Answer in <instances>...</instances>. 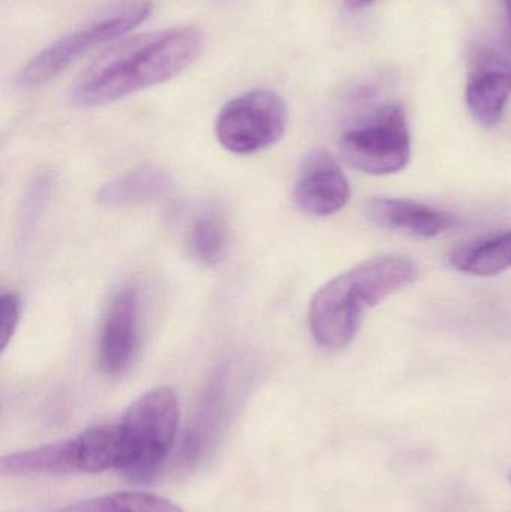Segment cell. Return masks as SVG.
<instances>
[{"mask_svg":"<svg viewBox=\"0 0 511 512\" xmlns=\"http://www.w3.org/2000/svg\"><path fill=\"white\" fill-rule=\"evenodd\" d=\"M450 264L471 276L489 277L511 268V230L456 249Z\"/></svg>","mask_w":511,"mask_h":512,"instance_id":"14","label":"cell"},{"mask_svg":"<svg viewBox=\"0 0 511 512\" xmlns=\"http://www.w3.org/2000/svg\"><path fill=\"white\" fill-rule=\"evenodd\" d=\"M110 512H185L162 496L147 492H117L105 496Z\"/></svg>","mask_w":511,"mask_h":512,"instance_id":"16","label":"cell"},{"mask_svg":"<svg viewBox=\"0 0 511 512\" xmlns=\"http://www.w3.org/2000/svg\"><path fill=\"white\" fill-rule=\"evenodd\" d=\"M509 478H510V481H511V474H510V477H509Z\"/></svg>","mask_w":511,"mask_h":512,"instance_id":"21","label":"cell"},{"mask_svg":"<svg viewBox=\"0 0 511 512\" xmlns=\"http://www.w3.org/2000/svg\"><path fill=\"white\" fill-rule=\"evenodd\" d=\"M228 246V228L218 213L198 216L186 236L189 255L203 265H216L224 259Z\"/></svg>","mask_w":511,"mask_h":512,"instance_id":"15","label":"cell"},{"mask_svg":"<svg viewBox=\"0 0 511 512\" xmlns=\"http://www.w3.org/2000/svg\"><path fill=\"white\" fill-rule=\"evenodd\" d=\"M504 6H506L507 18H509V23L511 27V0H503Z\"/></svg>","mask_w":511,"mask_h":512,"instance_id":"20","label":"cell"},{"mask_svg":"<svg viewBox=\"0 0 511 512\" xmlns=\"http://www.w3.org/2000/svg\"><path fill=\"white\" fill-rule=\"evenodd\" d=\"M419 268L401 255L366 259L321 286L308 310V324L315 342L338 351L353 342L365 313L390 295L416 282Z\"/></svg>","mask_w":511,"mask_h":512,"instance_id":"2","label":"cell"},{"mask_svg":"<svg viewBox=\"0 0 511 512\" xmlns=\"http://www.w3.org/2000/svg\"><path fill=\"white\" fill-rule=\"evenodd\" d=\"M56 512H110V508H108L105 496H101V498L75 502V504L68 505V507L62 508V510Z\"/></svg>","mask_w":511,"mask_h":512,"instance_id":"18","label":"cell"},{"mask_svg":"<svg viewBox=\"0 0 511 512\" xmlns=\"http://www.w3.org/2000/svg\"><path fill=\"white\" fill-rule=\"evenodd\" d=\"M122 442L119 471L146 483L164 468L179 427V402L171 388L159 387L138 397L117 424Z\"/></svg>","mask_w":511,"mask_h":512,"instance_id":"3","label":"cell"},{"mask_svg":"<svg viewBox=\"0 0 511 512\" xmlns=\"http://www.w3.org/2000/svg\"><path fill=\"white\" fill-rule=\"evenodd\" d=\"M342 158L350 167L386 176L407 167L411 159V134L404 108L387 104L342 135Z\"/></svg>","mask_w":511,"mask_h":512,"instance_id":"5","label":"cell"},{"mask_svg":"<svg viewBox=\"0 0 511 512\" xmlns=\"http://www.w3.org/2000/svg\"><path fill=\"white\" fill-rule=\"evenodd\" d=\"M20 295L15 292H3L0 297V343L2 351H6L11 340L14 339L15 331L21 319Z\"/></svg>","mask_w":511,"mask_h":512,"instance_id":"17","label":"cell"},{"mask_svg":"<svg viewBox=\"0 0 511 512\" xmlns=\"http://www.w3.org/2000/svg\"><path fill=\"white\" fill-rule=\"evenodd\" d=\"M511 96V63L492 50H482L473 59L468 75L467 105L483 126L498 125Z\"/></svg>","mask_w":511,"mask_h":512,"instance_id":"9","label":"cell"},{"mask_svg":"<svg viewBox=\"0 0 511 512\" xmlns=\"http://www.w3.org/2000/svg\"><path fill=\"white\" fill-rule=\"evenodd\" d=\"M374 2H377V0H345V5L351 11H359V9L368 8Z\"/></svg>","mask_w":511,"mask_h":512,"instance_id":"19","label":"cell"},{"mask_svg":"<svg viewBox=\"0 0 511 512\" xmlns=\"http://www.w3.org/2000/svg\"><path fill=\"white\" fill-rule=\"evenodd\" d=\"M287 104L272 90L257 89L231 99L216 119V137L228 152L254 155L284 137Z\"/></svg>","mask_w":511,"mask_h":512,"instance_id":"6","label":"cell"},{"mask_svg":"<svg viewBox=\"0 0 511 512\" xmlns=\"http://www.w3.org/2000/svg\"><path fill=\"white\" fill-rule=\"evenodd\" d=\"M222 399H224V385L218 382L209 388L191 427L186 430L182 450H180V459L186 466H194L201 462L215 444V438L221 426L222 411H224Z\"/></svg>","mask_w":511,"mask_h":512,"instance_id":"13","label":"cell"},{"mask_svg":"<svg viewBox=\"0 0 511 512\" xmlns=\"http://www.w3.org/2000/svg\"><path fill=\"white\" fill-rule=\"evenodd\" d=\"M152 0H117L83 26L39 51L18 74V86L36 89L50 83L95 48L110 44L140 26L152 14Z\"/></svg>","mask_w":511,"mask_h":512,"instance_id":"4","label":"cell"},{"mask_svg":"<svg viewBox=\"0 0 511 512\" xmlns=\"http://www.w3.org/2000/svg\"><path fill=\"white\" fill-rule=\"evenodd\" d=\"M203 44V33L195 26L170 27L128 39L102 54L78 78L71 90L72 104L102 107L167 83L197 60Z\"/></svg>","mask_w":511,"mask_h":512,"instance_id":"1","label":"cell"},{"mask_svg":"<svg viewBox=\"0 0 511 512\" xmlns=\"http://www.w3.org/2000/svg\"><path fill=\"white\" fill-rule=\"evenodd\" d=\"M140 346V297L134 286H123L111 298L102 321L99 369L107 376L123 375L137 360Z\"/></svg>","mask_w":511,"mask_h":512,"instance_id":"7","label":"cell"},{"mask_svg":"<svg viewBox=\"0 0 511 512\" xmlns=\"http://www.w3.org/2000/svg\"><path fill=\"white\" fill-rule=\"evenodd\" d=\"M173 191L174 182L167 171L146 165L102 186L98 192V201L105 207L138 206L164 200Z\"/></svg>","mask_w":511,"mask_h":512,"instance_id":"11","label":"cell"},{"mask_svg":"<svg viewBox=\"0 0 511 512\" xmlns=\"http://www.w3.org/2000/svg\"><path fill=\"white\" fill-rule=\"evenodd\" d=\"M351 197V186L341 165L323 150L311 153L294 186V201L302 212L317 218L341 212Z\"/></svg>","mask_w":511,"mask_h":512,"instance_id":"8","label":"cell"},{"mask_svg":"<svg viewBox=\"0 0 511 512\" xmlns=\"http://www.w3.org/2000/svg\"><path fill=\"white\" fill-rule=\"evenodd\" d=\"M366 216L378 227L420 239H435L459 225L452 213L402 198H372L366 204Z\"/></svg>","mask_w":511,"mask_h":512,"instance_id":"10","label":"cell"},{"mask_svg":"<svg viewBox=\"0 0 511 512\" xmlns=\"http://www.w3.org/2000/svg\"><path fill=\"white\" fill-rule=\"evenodd\" d=\"M0 472L5 477H41L80 472L75 436L66 441L3 456Z\"/></svg>","mask_w":511,"mask_h":512,"instance_id":"12","label":"cell"}]
</instances>
